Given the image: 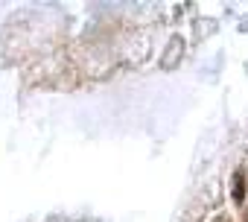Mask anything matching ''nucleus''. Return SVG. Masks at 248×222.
Wrapping results in <instances>:
<instances>
[{"instance_id":"1","label":"nucleus","mask_w":248,"mask_h":222,"mask_svg":"<svg viewBox=\"0 0 248 222\" xmlns=\"http://www.w3.org/2000/svg\"><path fill=\"white\" fill-rule=\"evenodd\" d=\"M233 202H236V205L245 202V175H242V170L233 173Z\"/></svg>"},{"instance_id":"2","label":"nucleus","mask_w":248,"mask_h":222,"mask_svg":"<svg viewBox=\"0 0 248 222\" xmlns=\"http://www.w3.org/2000/svg\"><path fill=\"white\" fill-rule=\"evenodd\" d=\"M245 222H248V216H245Z\"/></svg>"}]
</instances>
